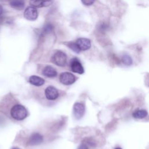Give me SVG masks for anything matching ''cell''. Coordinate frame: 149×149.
Wrapping results in <instances>:
<instances>
[{"label": "cell", "mask_w": 149, "mask_h": 149, "mask_svg": "<svg viewBox=\"0 0 149 149\" xmlns=\"http://www.w3.org/2000/svg\"><path fill=\"white\" fill-rule=\"evenodd\" d=\"M24 17L28 20L34 21L38 17V11L37 9L33 6L27 7L24 12Z\"/></svg>", "instance_id": "5"}, {"label": "cell", "mask_w": 149, "mask_h": 149, "mask_svg": "<svg viewBox=\"0 0 149 149\" xmlns=\"http://www.w3.org/2000/svg\"><path fill=\"white\" fill-rule=\"evenodd\" d=\"M95 0H81L82 3L86 6H90L93 5Z\"/></svg>", "instance_id": "19"}, {"label": "cell", "mask_w": 149, "mask_h": 149, "mask_svg": "<svg viewBox=\"0 0 149 149\" xmlns=\"http://www.w3.org/2000/svg\"><path fill=\"white\" fill-rule=\"evenodd\" d=\"M70 66L72 72L74 73L83 74L84 72L83 66H82L81 63L77 58H74L71 59Z\"/></svg>", "instance_id": "6"}, {"label": "cell", "mask_w": 149, "mask_h": 149, "mask_svg": "<svg viewBox=\"0 0 149 149\" xmlns=\"http://www.w3.org/2000/svg\"><path fill=\"white\" fill-rule=\"evenodd\" d=\"M29 81L30 84L36 86H41L43 85L45 83V80L44 79L36 75L31 76L29 78Z\"/></svg>", "instance_id": "12"}, {"label": "cell", "mask_w": 149, "mask_h": 149, "mask_svg": "<svg viewBox=\"0 0 149 149\" xmlns=\"http://www.w3.org/2000/svg\"><path fill=\"white\" fill-rule=\"evenodd\" d=\"M42 73L44 76L49 78L55 77L57 75V71L56 70V69L50 65L46 66L44 68Z\"/></svg>", "instance_id": "11"}, {"label": "cell", "mask_w": 149, "mask_h": 149, "mask_svg": "<svg viewBox=\"0 0 149 149\" xmlns=\"http://www.w3.org/2000/svg\"><path fill=\"white\" fill-rule=\"evenodd\" d=\"M43 140V137L38 133H34L32 134L28 141V143L30 146H36L42 143Z\"/></svg>", "instance_id": "9"}, {"label": "cell", "mask_w": 149, "mask_h": 149, "mask_svg": "<svg viewBox=\"0 0 149 149\" xmlns=\"http://www.w3.org/2000/svg\"><path fill=\"white\" fill-rule=\"evenodd\" d=\"M76 80V76L70 72H62L59 75V80L61 83L65 85L72 84L75 82Z\"/></svg>", "instance_id": "3"}, {"label": "cell", "mask_w": 149, "mask_h": 149, "mask_svg": "<svg viewBox=\"0 0 149 149\" xmlns=\"http://www.w3.org/2000/svg\"><path fill=\"white\" fill-rule=\"evenodd\" d=\"M45 98L50 101H54L59 97V91L55 87L52 86H48L44 91Z\"/></svg>", "instance_id": "4"}, {"label": "cell", "mask_w": 149, "mask_h": 149, "mask_svg": "<svg viewBox=\"0 0 149 149\" xmlns=\"http://www.w3.org/2000/svg\"><path fill=\"white\" fill-rule=\"evenodd\" d=\"M77 149H88V147L85 144H81L79 146Z\"/></svg>", "instance_id": "20"}, {"label": "cell", "mask_w": 149, "mask_h": 149, "mask_svg": "<svg viewBox=\"0 0 149 149\" xmlns=\"http://www.w3.org/2000/svg\"><path fill=\"white\" fill-rule=\"evenodd\" d=\"M98 30L101 33H105L109 29V25L107 23L102 22L98 26Z\"/></svg>", "instance_id": "17"}, {"label": "cell", "mask_w": 149, "mask_h": 149, "mask_svg": "<svg viewBox=\"0 0 149 149\" xmlns=\"http://www.w3.org/2000/svg\"><path fill=\"white\" fill-rule=\"evenodd\" d=\"M148 113L145 109H137L133 113V118L136 119H143L147 116Z\"/></svg>", "instance_id": "14"}, {"label": "cell", "mask_w": 149, "mask_h": 149, "mask_svg": "<svg viewBox=\"0 0 149 149\" xmlns=\"http://www.w3.org/2000/svg\"><path fill=\"white\" fill-rule=\"evenodd\" d=\"M54 0H31L30 4L34 8H42L51 5Z\"/></svg>", "instance_id": "10"}, {"label": "cell", "mask_w": 149, "mask_h": 149, "mask_svg": "<svg viewBox=\"0 0 149 149\" xmlns=\"http://www.w3.org/2000/svg\"><path fill=\"white\" fill-rule=\"evenodd\" d=\"M54 30V26L51 23H47L44 27V32L45 33H51Z\"/></svg>", "instance_id": "18"}, {"label": "cell", "mask_w": 149, "mask_h": 149, "mask_svg": "<svg viewBox=\"0 0 149 149\" xmlns=\"http://www.w3.org/2000/svg\"><path fill=\"white\" fill-rule=\"evenodd\" d=\"M122 61L123 63L127 66H130L133 63V60L132 58L128 55H124L122 57Z\"/></svg>", "instance_id": "15"}, {"label": "cell", "mask_w": 149, "mask_h": 149, "mask_svg": "<svg viewBox=\"0 0 149 149\" xmlns=\"http://www.w3.org/2000/svg\"><path fill=\"white\" fill-rule=\"evenodd\" d=\"M12 149H20V148H18V147H13V148H12Z\"/></svg>", "instance_id": "22"}, {"label": "cell", "mask_w": 149, "mask_h": 149, "mask_svg": "<svg viewBox=\"0 0 149 149\" xmlns=\"http://www.w3.org/2000/svg\"><path fill=\"white\" fill-rule=\"evenodd\" d=\"M67 61V56L62 51H56L52 57V62L59 66H64Z\"/></svg>", "instance_id": "2"}, {"label": "cell", "mask_w": 149, "mask_h": 149, "mask_svg": "<svg viewBox=\"0 0 149 149\" xmlns=\"http://www.w3.org/2000/svg\"><path fill=\"white\" fill-rule=\"evenodd\" d=\"M115 149H122L121 148H119V147H116V148H115Z\"/></svg>", "instance_id": "23"}, {"label": "cell", "mask_w": 149, "mask_h": 149, "mask_svg": "<svg viewBox=\"0 0 149 149\" xmlns=\"http://www.w3.org/2000/svg\"><path fill=\"white\" fill-rule=\"evenodd\" d=\"M80 51H86L91 48V41L86 38H79L75 42Z\"/></svg>", "instance_id": "8"}, {"label": "cell", "mask_w": 149, "mask_h": 149, "mask_svg": "<svg viewBox=\"0 0 149 149\" xmlns=\"http://www.w3.org/2000/svg\"><path fill=\"white\" fill-rule=\"evenodd\" d=\"M9 4L12 8L17 10L23 9L25 5L23 0H10Z\"/></svg>", "instance_id": "13"}, {"label": "cell", "mask_w": 149, "mask_h": 149, "mask_svg": "<svg viewBox=\"0 0 149 149\" xmlns=\"http://www.w3.org/2000/svg\"><path fill=\"white\" fill-rule=\"evenodd\" d=\"M2 12H3V8L1 5H0V15L2 14Z\"/></svg>", "instance_id": "21"}, {"label": "cell", "mask_w": 149, "mask_h": 149, "mask_svg": "<svg viewBox=\"0 0 149 149\" xmlns=\"http://www.w3.org/2000/svg\"><path fill=\"white\" fill-rule=\"evenodd\" d=\"M12 117L17 120H22L27 116V111L26 108L21 104H16L10 109Z\"/></svg>", "instance_id": "1"}, {"label": "cell", "mask_w": 149, "mask_h": 149, "mask_svg": "<svg viewBox=\"0 0 149 149\" xmlns=\"http://www.w3.org/2000/svg\"><path fill=\"white\" fill-rule=\"evenodd\" d=\"M73 114L74 117L76 119H80L81 118L85 112V107L84 105L80 102H76L73 108Z\"/></svg>", "instance_id": "7"}, {"label": "cell", "mask_w": 149, "mask_h": 149, "mask_svg": "<svg viewBox=\"0 0 149 149\" xmlns=\"http://www.w3.org/2000/svg\"><path fill=\"white\" fill-rule=\"evenodd\" d=\"M67 45L68 47L71 49L73 52L77 53V54H79L80 53V52L81 51L80 50V49L79 48L78 46L77 45V44H76V42H69L68 44H67Z\"/></svg>", "instance_id": "16"}]
</instances>
